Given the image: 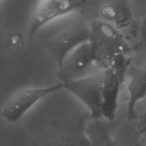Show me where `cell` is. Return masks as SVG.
<instances>
[{
    "instance_id": "obj_1",
    "label": "cell",
    "mask_w": 146,
    "mask_h": 146,
    "mask_svg": "<svg viewBox=\"0 0 146 146\" xmlns=\"http://www.w3.org/2000/svg\"><path fill=\"white\" fill-rule=\"evenodd\" d=\"M90 44L101 68L110 67L117 57L127 55L129 50L121 30L100 19L91 21Z\"/></svg>"
},
{
    "instance_id": "obj_2",
    "label": "cell",
    "mask_w": 146,
    "mask_h": 146,
    "mask_svg": "<svg viewBox=\"0 0 146 146\" xmlns=\"http://www.w3.org/2000/svg\"><path fill=\"white\" fill-rule=\"evenodd\" d=\"M89 113H73L53 121L48 128L47 146H91L87 134Z\"/></svg>"
},
{
    "instance_id": "obj_3",
    "label": "cell",
    "mask_w": 146,
    "mask_h": 146,
    "mask_svg": "<svg viewBox=\"0 0 146 146\" xmlns=\"http://www.w3.org/2000/svg\"><path fill=\"white\" fill-rule=\"evenodd\" d=\"M64 90L62 82L44 87H27L15 91L3 104L2 117L9 123H16L44 98Z\"/></svg>"
},
{
    "instance_id": "obj_4",
    "label": "cell",
    "mask_w": 146,
    "mask_h": 146,
    "mask_svg": "<svg viewBox=\"0 0 146 146\" xmlns=\"http://www.w3.org/2000/svg\"><path fill=\"white\" fill-rule=\"evenodd\" d=\"M105 68L83 78L62 83L64 90L77 98L86 108L91 119L103 118V88Z\"/></svg>"
},
{
    "instance_id": "obj_5",
    "label": "cell",
    "mask_w": 146,
    "mask_h": 146,
    "mask_svg": "<svg viewBox=\"0 0 146 146\" xmlns=\"http://www.w3.org/2000/svg\"><path fill=\"white\" fill-rule=\"evenodd\" d=\"M91 21L78 19L70 22L48 42V50L59 67L75 49L90 41Z\"/></svg>"
},
{
    "instance_id": "obj_6",
    "label": "cell",
    "mask_w": 146,
    "mask_h": 146,
    "mask_svg": "<svg viewBox=\"0 0 146 146\" xmlns=\"http://www.w3.org/2000/svg\"><path fill=\"white\" fill-rule=\"evenodd\" d=\"M93 0H38L32 14L28 33L30 38L53 20L80 9Z\"/></svg>"
},
{
    "instance_id": "obj_7",
    "label": "cell",
    "mask_w": 146,
    "mask_h": 146,
    "mask_svg": "<svg viewBox=\"0 0 146 146\" xmlns=\"http://www.w3.org/2000/svg\"><path fill=\"white\" fill-rule=\"evenodd\" d=\"M101 68L95 58L90 41L72 51L58 67L57 77L62 83H67L87 76Z\"/></svg>"
},
{
    "instance_id": "obj_8",
    "label": "cell",
    "mask_w": 146,
    "mask_h": 146,
    "mask_svg": "<svg viewBox=\"0 0 146 146\" xmlns=\"http://www.w3.org/2000/svg\"><path fill=\"white\" fill-rule=\"evenodd\" d=\"M127 95V115L129 120L136 116V109L139 103L146 100V70L130 65L124 81Z\"/></svg>"
},
{
    "instance_id": "obj_9",
    "label": "cell",
    "mask_w": 146,
    "mask_h": 146,
    "mask_svg": "<svg viewBox=\"0 0 146 146\" xmlns=\"http://www.w3.org/2000/svg\"><path fill=\"white\" fill-rule=\"evenodd\" d=\"M99 19L122 30L128 27L133 12L127 0H103L98 9Z\"/></svg>"
},
{
    "instance_id": "obj_10",
    "label": "cell",
    "mask_w": 146,
    "mask_h": 146,
    "mask_svg": "<svg viewBox=\"0 0 146 146\" xmlns=\"http://www.w3.org/2000/svg\"><path fill=\"white\" fill-rule=\"evenodd\" d=\"M110 122L104 118L89 120L86 129L91 146H116Z\"/></svg>"
},
{
    "instance_id": "obj_11",
    "label": "cell",
    "mask_w": 146,
    "mask_h": 146,
    "mask_svg": "<svg viewBox=\"0 0 146 146\" xmlns=\"http://www.w3.org/2000/svg\"><path fill=\"white\" fill-rule=\"evenodd\" d=\"M139 35L143 44L146 47V16H145L141 21L139 27Z\"/></svg>"
},
{
    "instance_id": "obj_12",
    "label": "cell",
    "mask_w": 146,
    "mask_h": 146,
    "mask_svg": "<svg viewBox=\"0 0 146 146\" xmlns=\"http://www.w3.org/2000/svg\"><path fill=\"white\" fill-rule=\"evenodd\" d=\"M140 129L142 133H146V100H145V115H144V118L141 121V125H140Z\"/></svg>"
},
{
    "instance_id": "obj_13",
    "label": "cell",
    "mask_w": 146,
    "mask_h": 146,
    "mask_svg": "<svg viewBox=\"0 0 146 146\" xmlns=\"http://www.w3.org/2000/svg\"><path fill=\"white\" fill-rule=\"evenodd\" d=\"M144 135H145V138H144V139H143L142 146H146V133H144Z\"/></svg>"
}]
</instances>
